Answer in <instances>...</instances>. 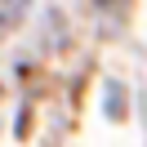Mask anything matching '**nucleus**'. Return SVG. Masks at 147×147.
I'll list each match as a JSON object with an SVG mask.
<instances>
[{
    "instance_id": "obj_1",
    "label": "nucleus",
    "mask_w": 147,
    "mask_h": 147,
    "mask_svg": "<svg viewBox=\"0 0 147 147\" xmlns=\"http://www.w3.org/2000/svg\"><path fill=\"white\" fill-rule=\"evenodd\" d=\"M22 13H27V0H0V31H9L22 22Z\"/></svg>"
}]
</instances>
